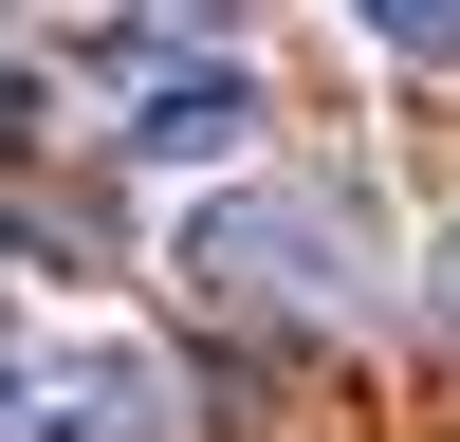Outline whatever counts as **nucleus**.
Wrapping results in <instances>:
<instances>
[{"label": "nucleus", "instance_id": "obj_3", "mask_svg": "<svg viewBox=\"0 0 460 442\" xmlns=\"http://www.w3.org/2000/svg\"><path fill=\"white\" fill-rule=\"evenodd\" d=\"M0 442H166V350L147 332H37L0 368Z\"/></svg>", "mask_w": 460, "mask_h": 442}, {"label": "nucleus", "instance_id": "obj_2", "mask_svg": "<svg viewBox=\"0 0 460 442\" xmlns=\"http://www.w3.org/2000/svg\"><path fill=\"white\" fill-rule=\"evenodd\" d=\"M258 129H277V93H258L221 37H166V56H129V74H111V147H129V166H166V184L258 166Z\"/></svg>", "mask_w": 460, "mask_h": 442}, {"label": "nucleus", "instance_id": "obj_4", "mask_svg": "<svg viewBox=\"0 0 460 442\" xmlns=\"http://www.w3.org/2000/svg\"><path fill=\"white\" fill-rule=\"evenodd\" d=\"M350 37H387L405 74H460V0H350Z\"/></svg>", "mask_w": 460, "mask_h": 442}, {"label": "nucleus", "instance_id": "obj_5", "mask_svg": "<svg viewBox=\"0 0 460 442\" xmlns=\"http://www.w3.org/2000/svg\"><path fill=\"white\" fill-rule=\"evenodd\" d=\"M147 19H166V37H221V19H240V0H147Z\"/></svg>", "mask_w": 460, "mask_h": 442}, {"label": "nucleus", "instance_id": "obj_1", "mask_svg": "<svg viewBox=\"0 0 460 442\" xmlns=\"http://www.w3.org/2000/svg\"><path fill=\"white\" fill-rule=\"evenodd\" d=\"M166 277L203 295V314H240V332H332L368 295V221L314 203V184H240V166H221V203H184Z\"/></svg>", "mask_w": 460, "mask_h": 442}]
</instances>
